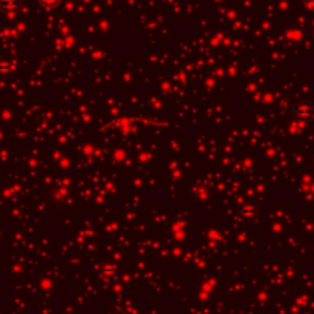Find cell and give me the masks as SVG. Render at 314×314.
Wrapping results in <instances>:
<instances>
[{"label":"cell","instance_id":"3","mask_svg":"<svg viewBox=\"0 0 314 314\" xmlns=\"http://www.w3.org/2000/svg\"><path fill=\"white\" fill-rule=\"evenodd\" d=\"M2 9L8 14L17 13L20 9V0H2Z\"/></svg>","mask_w":314,"mask_h":314},{"label":"cell","instance_id":"5","mask_svg":"<svg viewBox=\"0 0 314 314\" xmlns=\"http://www.w3.org/2000/svg\"><path fill=\"white\" fill-rule=\"evenodd\" d=\"M8 69H9L8 63H0V72H6Z\"/></svg>","mask_w":314,"mask_h":314},{"label":"cell","instance_id":"1","mask_svg":"<svg viewBox=\"0 0 314 314\" xmlns=\"http://www.w3.org/2000/svg\"><path fill=\"white\" fill-rule=\"evenodd\" d=\"M295 115H296V118H299L302 121H307L313 115V108L310 106L308 103H300V104H297L296 109H295Z\"/></svg>","mask_w":314,"mask_h":314},{"label":"cell","instance_id":"4","mask_svg":"<svg viewBox=\"0 0 314 314\" xmlns=\"http://www.w3.org/2000/svg\"><path fill=\"white\" fill-rule=\"evenodd\" d=\"M38 3L46 9H54L61 3V0H38Z\"/></svg>","mask_w":314,"mask_h":314},{"label":"cell","instance_id":"2","mask_svg":"<svg viewBox=\"0 0 314 314\" xmlns=\"http://www.w3.org/2000/svg\"><path fill=\"white\" fill-rule=\"evenodd\" d=\"M239 216L242 218V219H247V221H250V219H253L258 216V208L256 205L253 204H245L240 207V210H239Z\"/></svg>","mask_w":314,"mask_h":314},{"label":"cell","instance_id":"6","mask_svg":"<svg viewBox=\"0 0 314 314\" xmlns=\"http://www.w3.org/2000/svg\"><path fill=\"white\" fill-rule=\"evenodd\" d=\"M305 3H307L310 8H314V0H305Z\"/></svg>","mask_w":314,"mask_h":314},{"label":"cell","instance_id":"7","mask_svg":"<svg viewBox=\"0 0 314 314\" xmlns=\"http://www.w3.org/2000/svg\"><path fill=\"white\" fill-rule=\"evenodd\" d=\"M0 13H3V9H2V0H0Z\"/></svg>","mask_w":314,"mask_h":314}]
</instances>
